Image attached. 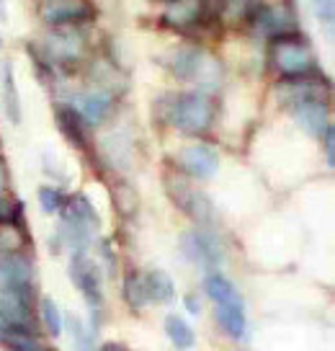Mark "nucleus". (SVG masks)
Segmentation results:
<instances>
[{
	"mask_svg": "<svg viewBox=\"0 0 335 351\" xmlns=\"http://www.w3.org/2000/svg\"><path fill=\"white\" fill-rule=\"evenodd\" d=\"M279 96H282L284 104L292 109V106L304 104V101H325V86L320 80H314L312 75L289 77V80L282 83V88H279Z\"/></svg>",
	"mask_w": 335,
	"mask_h": 351,
	"instance_id": "obj_12",
	"label": "nucleus"
},
{
	"mask_svg": "<svg viewBox=\"0 0 335 351\" xmlns=\"http://www.w3.org/2000/svg\"><path fill=\"white\" fill-rule=\"evenodd\" d=\"M312 8H314V16H317L320 21L327 23V26H333V19H335V0H312Z\"/></svg>",
	"mask_w": 335,
	"mask_h": 351,
	"instance_id": "obj_28",
	"label": "nucleus"
},
{
	"mask_svg": "<svg viewBox=\"0 0 335 351\" xmlns=\"http://www.w3.org/2000/svg\"><path fill=\"white\" fill-rule=\"evenodd\" d=\"M292 117L312 137H323V132L330 127V117H327V104L325 101H304V104H297V106H292Z\"/></svg>",
	"mask_w": 335,
	"mask_h": 351,
	"instance_id": "obj_13",
	"label": "nucleus"
},
{
	"mask_svg": "<svg viewBox=\"0 0 335 351\" xmlns=\"http://www.w3.org/2000/svg\"><path fill=\"white\" fill-rule=\"evenodd\" d=\"M86 52V34L80 26H54L44 36V55L54 65H70L77 62Z\"/></svg>",
	"mask_w": 335,
	"mask_h": 351,
	"instance_id": "obj_5",
	"label": "nucleus"
},
{
	"mask_svg": "<svg viewBox=\"0 0 335 351\" xmlns=\"http://www.w3.org/2000/svg\"><path fill=\"white\" fill-rule=\"evenodd\" d=\"M3 189H5V168H3V160H0V197H3Z\"/></svg>",
	"mask_w": 335,
	"mask_h": 351,
	"instance_id": "obj_33",
	"label": "nucleus"
},
{
	"mask_svg": "<svg viewBox=\"0 0 335 351\" xmlns=\"http://www.w3.org/2000/svg\"><path fill=\"white\" fill-rule=\"evenodd\" d=\"M165 186H168V194L173 197L175 204L184 209L199 228H209L214 222V204H212V199L206 197L204 191L191 186V181L186 176L171 173L165 178Z\"/></svg>",
	"mask_w": 335,
	"mask_h": 351,
	"instance_id": "obj_4",
	"label": "nucleus"
},
{
	"mask_svg": "<svg viewBox=\"0 0 335 351\" xmlns=\"http://www.w3.org/2000/svg\"><path fill=\"white\" fill-rule=\"evenodd\" d=\"M98 351H129V349H127L124 343H119V341H106Z\"/></svg>",
	"mask_w": 335,
	"mask_h": 351,
	"instance_id": "obj_32",
	"label": "nucleus"
},
{
	"mask_svg": "<svg viewBox=\"0 0 335 351\" xmlns=\"http://www.w3.org/2000/svg\"><path fill=\"white\" fill-rule=\"evenodd\" d=\"M168 67L173 70L175 77L196 83L201 93L214 90L219 86V80H222V70H219L214 57H209L201 47H194V44L173 49L171 60H168Z\"/></svg>",
	"mask_w": 335,
	"mask_h": 351,
	"instance_id": "obj_2",
	"label": "nucleus"
},
{
	"mask_svg": "<svg viewBox=\"0 0 335 351\" xmlns=\"http://www.w3.org/2000/svg\"><path fill=\"white\" fill-rule=\"evenodd\" d=\"M165 333H168V339L173 343L175 349H191L196 343V336H194V328L186 323L181 315H168L165 318Z\"/></svg>",
	"mask_w": 335,
	"mask_h": 351,
	"instance_id": "obj_22",
	"label": "nucleus"
},
{
	"mask_svg": "<svg viewBox=\"0 0 335 351\" xmlns=\"http://www.w3.org/2000/svg\"><path fill=\"white\" fill-rule=\"evenodd\" d=\"M124 300H127V305L132 310H140L150 302V297H147V289H145V276L140 274H129L127 276V282H124Z\"/></svg>",
	"mask_w": 335,
	"mask_h": 351,
	"instance_id": "obj_25",
	"label": "nucleus"
},
{
	"mask_svg": "<svg viewBox=\"0 0 335 351\" xmlns=\"http://www.w3.org/2000/svg\"><path fill=\"white\" fill-rule=\"evenodd\" d=\"M204 13V0H173L162 11V21L173 29H186L194 26Z\"/></svg>",
	"mask_w": 335,
	"mask_h": 351,
	"instance_id": "obj_15",
	"label": "nucleus"
},
{
	"mask_svg": "<svg viewBox=\"0 0 335 351\" xmlns=\"http://www.w3.org/2000/svg\"><path fill=\"white\" fill-rule=\"evenodd\" d=\"M57 124H60L62 134H65L73 145H77V147H86L88 145V132H86L88 124L70 104H60V106H57Z\"/></svg>",
	"mask_w": 335,
	"mask_h": 351,
	"instance_id": "obj_17",
	"label": "nucleus"
},
{
	"mask_svg": "<svg viewBox=\"0 0 335 351\" xmlns=\"http://www.w3.org/2000/svg\"><path fill=\"white\" fill-rule=\"evenodd\" d=\"M181 251H184L188 261L206 269V271H216L222 266V261H225L219 238L212 230H206V228H196V230L184 232L181 235Z\"/></svg>",
	"mask_w": 335,
	"mask_h": 351,
	"instance_id": "obj_6",
	"label": "nucleus"
},
{
	"mask_svg": "<svg viewBox=\"0 0 335 351\" xmlns=\"http://www.w3.org/2000/svg\"><path fill=\"white\" fill-rule=\"evenodd\" d=\"M271 60H273V67L282 73L286 80L289 77H304V75H314V55L310 49V44H304L297 34L292 36H282L273 42V49H271Z\"/></svg>",
	"mask_w": 335,
	"mask_h": 351,
	"instance_id": "obj_3",
	"label": "nucleus"
},
{
	"mask_svg": "<svg viewBox=\"0 0 335 351\" xmlns=\"http://www.w3.org/2000/svg\"><path fill=\"white\" fill-rule=\"evenodd\" d=\"M23 245H26V235H23L21 225H16V222H0V256L21 253Z\"/></svg>",
	"mask_w": 335,
	"mask_h": 351,
	"instance_id": "obj_23",
	"label": "nucleus"
},
{
	"mask_svg": "<svg viewBox=\"0 0 335 351\" xmlns=\"http://www.w3.org/2000/svg\"><path fill=\"white\" fill-rule=\"evenodd\" d=\"M184 302H186V310H188L191 315H199V313H201V302H199L194 295H186Z\"/></svg>",
	"mask_w": 335,
	"mask_h": 351,
	"instance_id": "obj_31",
	"label": "nucleus"
},
{
	"mask_svg": "<svg viewBox=\"0 0 335 351\" xmlns=\"http://www.w3.org/2000/svg\"><path fill=\"white\" fill-rule=\"evenodd\" d=\"M216 323L229 339H243L248 330V318H245V307L232 305H216Z\"/></svg>",
	"mask_w": 335,
	"mask_h": 351,
	"instance_id": "obj_19",
	"label": "nucleus"
},
{
	"mask_svg": "<svg viewBox=\"0 0 335 351\" xmlns=\"http://www.w3.org/2000/svg\"><path fill=\"white\" fill-rule=\"evenodd\" d=\"M0 49H3V36H0Z\"/></svg>",
	"mask_w": 335,
	"mask_h": 351,
	"instance_id": "obj_36",
	"label": "nucleus"
},
{
	"mask_svg": "<svg viewBox=\"0 0 335 351\" xmlns=\"http://www.w3.org/2000/svg\"><path fill=\"white\" fill-rule=\"evenodd\" d=\"M73 109L83 117L86 124H103L114 111V93H106L101 88H90L86 93H77Z\"/></svg>",
	"mask_w": 335,
	"mask_h": 351,
	"instance_id": "obj_11",
	"label": "nucleus"
},
{
	"mask_svg": "<svg viewBox=\"0 0 335 351\" xmlns=\"http://www.w3.org/2000/svg\"><path fill=\"white\" fill-rule=\"evenodd\" d=\"M34 266L23 253L0 256V289L3 287H34Z\"/></svg>",
	"mask_w": 335,
	"mask_h": 351,
	"instance_id": "obj_14",
	"label": "nucleus"
},
{
	"mask_svg": "<svg viewBox=\"0 0 335 351\" xmlns=\"http://www.w3.org/2000/svg\"><path fill=\"white\" fill-rule=\"evenodd\" d=\"M5 19V0H0V21Z\"/></svg>",
	"mask_w": 335,
	"mask_h": 351,
	"instance_id": "obj_34",
	"label": "nucleus"
},
{
	"mask_svg": "<svg viewBox=\"0 0 335 351\" xmlns=\"http://www.w3.org/2000/svg\"><path fill=\"white\" fill-rule=\"evenodd\" d=\"M204 292L209 300H214L216 305H232V307H245L243 297H240L238 287L229 282L222 271H209L204 276Z\"/></svg>",
	"mask_w": 335,
	"mask_h": 351,
	"instance_id": "obj_16",
	"label": "nucleus"
},
{
	"mask_svg": "<svg viewBox=\"0 0 335 351\" xmlns=\"http://www.w3.org/2000/svg\"><path fill=\"white\" fill-rule=\"evenodd\" d=\"M250 19H253V29L269 39H282V36L297 34V19H294L292 8H286L284 3L258 5Z\"/></svg>",
	"mask_w": 335,
	"mask_h": 351,
	"instance_id": "obj_8",
	"label": "nucleus"
},
{
	"mask_svg": "<svg viewBox=\"0 0 335 351\" xmlns=\"http://www.w3.org/2000/svg\"><path fill=\"white\" fill-rule=\"evenodd\" d=\"M42 19L49 26H77L80 21L90 19V5L86 0H44Z\"/></svg>",
	"mask_w": 335,
	"mask_h": 351,
	"instance_id": "obj_10",
	"label": "nucleus"
},
{
	"mask_svg": "<svg viewBox=\"0 0 335 351\" xmlns=\"http://www.w3.org/2000/svg\"><path fill=\"white\" fill-rule=\"evenodd\" d=\"M168 121L184 134H201L214 121V101L209 93L188 90L168 99Z\"/></svg>",
	"mask_w": 335,
	"mask_h": 351,
	"instance_id": "obj_1",
	"label": "nucleus"
},
{
	"mask_svg": "<svg viewBox=\"0 0 335 351\" xmlns=\"http://www.w3.org/2000/svg\"><path fill=\"white\" fill-rule=\"evenodd\" d=\"M67 199L62 197V191L54 186H42L39 189V204H42V209L47 212V215H54V212H62V207H65Z\"/></svg>",
	"mask_w": 335,
	"mask_h": 351,
	"instance_id": "obj_27",
	"label": "nucleus"
},
{
	"mask_svg": "<svg viewBox=\"0 0 335 351\" xmlns=\"http://www.w3.org/2000/svg\"><path fill=\"white\" fill-rule=\"evenodd\" d=\"M178 160H181V171L186 176L196 178V181L212 178L216 173V168H219V153L206 143H194L184 147Z\"/></svg>",
	"mask_w": 335,
	"mask_h": 351,
	"instance_id": "obj_9",
	"label": "nucleus"
},
{
	"mask_svg": "<svg viewBox=\"0 0 335 351\" xmlns=\"http://www.w3.org/2000/svg\"><path fill=\"white\" fill-rule=\"evenodd\" d=\"M67 326H70L73 351H96V346H93V328H88L86 320L77 318V315H70Z\"/></svg>",
	"mask_w": 335,
	"mask_h": 351,
	"instance_id": "obj_24",
	"label": "nucleus"
},
{
	"mask_svg": "<svg viewBox=\"0 0 335 351\" xmlns=\"http://www.w3.org/2000/svg\"><path fill=\"white\" fill-rule=\"evenodd\" d=\"M70 279L83 292V300L88 302V307L96 313L98 307L103 305L101 269H98V263L86 251H73V258H70Z\"/></svg>",
	"mask_w": 335,
	"mask_h": 351,
	"instance_id": "obj_7",
	"label": "nucleus"
},
{
	"mask_svg": "<svg viewBox=\"0 0 335 351\" xmlns=\"http://www.w3.org/2000/svg\"><path fill=\"white\" fill-rule=\"evenodd\" d=\"M158 3H173V0H158Z\"/></svg>",
	"mask_w": 335,
	"mask_h": 351,
	"instance_id": "obj_35",
	"label": "nucleus"
},
{
	"mask_svg": "<svg viewBox=\"0 0 335 351\" xmlns=\"http://www.w3.org/2000/svg\"><path fill=\"white\" fill-rule=\"evenodd\" d=\"M145 289L152 302H171L175 295L173 279L165 274L162 269H152L150 274L145 276Z\"/></svg>",
	"mask_w": 335,
	"mask_h": 351,
	"instance_id": "obj_21",
	"label": "nucleus"
},
{
	"mask_svg": "<svg viewBox=\"0 0 335 351\" xmlns=\"http://www.w3.org/2000/svg\"><path fill=\"white\" fill-rule=\"evenodd\" d=\"M0 341H3L11 351H47V346L36 339V330L0 328Z\"/></svg>",
	"mask_w": 335,
	"mask_h": 351,
	"instance_id": "obj_20",
	"label": "nucleus"
},
{
	"mask_svg": "<svg viewBox=\"0 0 335 351\" xmlns=\"http://www.w3.org/2000/svg\"><path fill=\"white\" fill-rule=\"evenodd\" d=\"M253 0H225V11L235 13V16H245Z\"/></svg>",
	"mask_w": 335,
	"mask_h": 351,
	"instance_id": "obj_30",
	"label": "nucleus"
},
{
	"mask_svg": "<svg viewBox=\"0 0 335 351\" xmlns=\"http://www.w3.org/2000/svg\"><path fill=\"white\" fill-rule=\"evenodd\" d=\"M323 143H325V163H327V168H333L335 165V130H333V124L323 132Z\"/></svg>",
	"mask_w": 335,
	"mask_h": 351,
	"instance_id": "obj_29",
	"label": "nucleus"
},
{
	"mask_svg": "<svg viewBox=\"0 0 335 351\" xmlns=\"http://www.w3.org/2000/svg\"><path fill=\"white\" fill-rule=\"evenodd\" d=\"M3 109H5V117L13 124H21L23 119V109H21V96H18V88H16V77H13L11 65L5 62L3 65Z\"/></svg>",
	"mask_w": 335,
	"mask_h": 351,
	"instance_id": "obj_18",
	"label": "nucleus"
},
{
	"mask_svg": "<svg viewBox=\"0 0 335 351\" xmlns=\"http://www.w3.org/2000/svg\"><path fill=\"white\" fill-rule=\"evenodd\" d=\"M42 320L49 336H60L62 333V313H60V307L54 305L52 297H44L42 300Z\"/></svg>",
	"mask_w": 335,
	"mask_h": 351,
	"instance_id": "obj_26",
	"label": "nucleus"
}]
</instances>
